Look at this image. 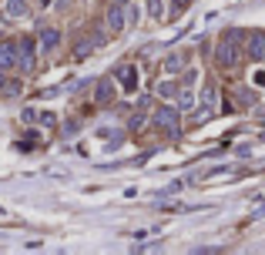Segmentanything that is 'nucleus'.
Here are the masks:
<instances>
[{
  "instance_id": "14",
  "label": "nucleus",
  "mask_w": 265,
  "mask_h": 255,
  "mask_svg": "<svg viewBox=\"0 0 265 255\" xmlns=\"http://www.w3.org/2000/svg\"><path fill=\"white\" fill-rule=\"evenodd\" d=\"M158 94H161V97H178V88H175L171 81L161 77V81H158Z\"/></svg>"
},
{
  "instance_id": "5",
  "label": "nucleus",
  "mask_w": 265,
  "mask_h": 255,
  "mask_svg": "<svg viewBox=\"0 0 265 255\" xmlns=\"http://www.w3.org/2000/svg\"><path fill=\"white\" fill-rule=\"evenodd\" d=\"M128 27V10H121V3H114L111 10H108V31L111 34H121Z\"/></svg>"
},
{
  "instance_id": "11",
  "label": "nucleus",
  "mask_w": 265,
  "mask_h": 255,
  "mask_svg": "<svg viewBox=\"0 0 265 255\" xmlns=\"http://www.w3.org/2000/svg\"><path fill=\"white\" fill-rule=\"evenodd\" d=\"M7 14L10 17H24L27 14V0H7Z\"/></svg>"
},
{
  "instance_id": "16",
  "label": "nucleus",
  "mask_w": 265,
  "mask_h": 255,
  "mask_svg": "<svg viewBox=\"0 0 265 255\" xmlns=\"http://www.w3.org/2000/svg\"><path fill=\"white\" fill-rule=\"evenodd\" d=\"M141 125H145V118H141V114H134L131 121H128V131H141Z\"/></svg>"
},
{
  "instance_id": "9",
  "label": "nucleus",
  "mask_w": 265,
  "mask_h": 255,
  "mask_svg": "<svg viewBox=\"0 0 265 255\" xmlns=\"http://www.w3.org/2000/svg\"><path fill=\"white\" fill-rule=\"evenodd\" d=\"M14 64H17V44H7V40H0V71L14 67Z\"/></svg>"
},
{
  "instance_id": "15",
  "label": "nucleus",
  "mask_w": 265,
  "mask_h": 255,
  "mask_svg": "<svg viewBox=\"0 0 265 255\" xmlns=\"http://www.w3.org/2000/svg\"><path fill=\"white\" fill-rule=\"evenodd\" d=\"M148 10H151V17H161V14H165L161 0H148Z\"/></svg>"
},
{
  "instance_id": "13",
  "label": "nucleus",
  "mask_w": 265,
  "mask_h": 255,
  "mask_svg": "<svg viewBox=\"0 0 265 255\" xmlns=\"http://www.w3.org/2000/svg\"><path fill=\"white\" fill-rule=\"evenodd\" d=\"M178 108H181V111H191V108H195V94H191L188 88H185V91H178Z\"/></svg>"
},
{
  "instance_id": "7",
  "label": "nucleus",
  "mask_w": 265,
  "mask_h": 255,
  "mask_svg": "<svg viewBox=\"0 0 265 255\" xmlns=\"http://www.w3.org/2000/svg\"><path fill=\"white\" fill-rule=\"evenodd\" d=\"M245 54H248V61H265V34L262 31H255V34L248 37Z\"/></svg>"
},
{
  "instance_id": "1",
  "label": "nucleus",
  "mask_w": 265,
  "mask_h": 255,
  "mask_svg": "<svg viewBox=\"0 0 265 255\" xmlns=\"http://www.w3.org/2000/svg\"><path fill=\"white\" fill-rule=\"evenodd\" d=\"M238 40H242L238 31H228V34H225V40H222L218 51H215V64H218V67H235V64L242 61V47H238Z\"/></svg>"
},
{
  "instance_id": "18",
  "label": "nucleus",
  "mask_w": 265,
  "mask_h": 255,
  "mask_svg": "<svg viewBox=\"0 0 265 255\" xmlns=\"http://www.w3.org/2000/svg\"><path fill=\"white\" fill-rule=\"evenodd\" d=\"M114 3H121V7H124V3H128V0H114Z\"/></svg>"
},
{
  "instance_id": "4",
  "label": "nucleus",
  "mask_w": 265,
  "mask_h": 255,
  "mask_svg": "<svg viewBox=\"0 0 265 255\" xmlns=\"http://www.w3.org/2000/svg\"><path fill=\"white\" fill-rule=\"evenodd\" d=\"M17 67H20L24 74L34 71V44H30L27 37H24V40L17 44Z\"/></svg>"
},
{
  "instance_id": "12",
  "label": "nucleus",
  "mask_w": 265,
  "mask_h": 255,
  "mask_svg": "<svg viewBox=\"0 0 265 255\" xmlns=\"http://www.w3.org/2000/svg\"><path fill=\"white\" fill-rule=\"evenodd\" d=\"M215 101H218V91L208 84V88L202 91V104H205V111H215Z\"/></svg>"
},
{
  "instance_id": "6",
  "label": "nucleus",
  "mask_w": 265,
  "mask_h": 255,
  "mask_svg": "<svg viewBox=\"0 0 265 255\" xmlns=\"http://www.w3.org/2000/svg\"><path fill=\"white\" fill-rule=\"evenodd\" d=\"M118 77H121V88L124 91H134L138 81H141V71H138V64H124V67H118Z\"/></svg>"
},
{
  "instance_id": "3",
  "label": "nucleus",
  "mask_w": 265,
  "mask_h": 255,
  "mask_svg": "<svg viewBox=\"0 0 265 255\" xmlns=\"http://www.w3.org/2000/svg\"><path fill=\"white\" fill-rule=\"evenodd\" d=\"M188 51H175V54H168L165 57V64H161V74L165 77H175L178 71H185V64H188Z\"/></svg>"
},
{
  "instance_id": "8",
  "label": "nucleus",
  "mask_w": 265,
  "mask_h": 255,
  "mask_svg": "<svg viewBox=\"0 0 265 255\" xmlns=\"http://www.w3.org/2000/svg\"><path fill=\"white\" fill-rule=\"evenodd\" d=\"M111 101H114V81L111 77H101V81H97V91H94V104L104 108V104H111Z\"/></svg>"
},
{
  "instance_id": "17",
  "label": "nucleus",
  "mask_w": 265,
  "mask_h": 255,
  "mask_svg": "<svg viewBox=\"0 0 265 255\" xmlns=\"http://www.w3.org/2000/svg\"><path fill=\"white\" fill-rule=\"evenodd\" d=\"M0 91H3V71H0Z\"/></svg>"
},
{
  "instance_id": "2",
  "label": "nucleus",
  "mask_w": 265,
  "mask_h": 255,
  "mask_svg": "<svg viewBox=\"0 0 265 255\" xmlns=\"http://www.w3.org/2000/svg\"><path fill=\"white\" fill-rule=\"evenodd\" d=\"M178 104H165V108H158L154 114V125L161 128V131H171V134H178L181 131V118H178Z\"/></svg>"
},
{
  "instance_id": "10",
  "label": "nucleus",
  "mask_w": 265,
  "mask_h": 255,
  "mask_svg": "<svg viewBox=\"0 0 265 255\" xmlns=\"http://www.w3.org/2000/svg\"><path fill=\"white\" fill-rule=\"evenodd\" d=\"M57 44H60V31H54V27H44L40 31V51H57Z\"/></svg>"
}]
</instances>
